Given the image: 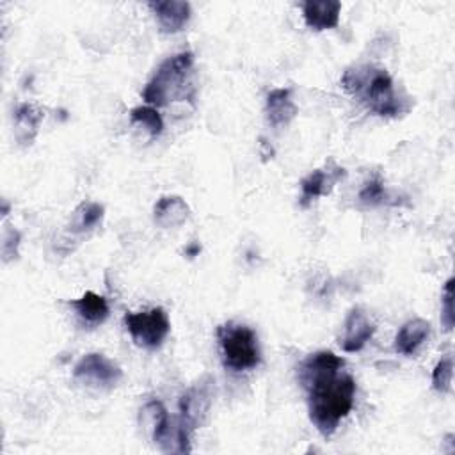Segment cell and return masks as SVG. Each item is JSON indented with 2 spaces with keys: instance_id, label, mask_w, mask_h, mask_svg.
<instances>
[{
  "instance_id": "cell-1",
  "label": "cell",
  "mask_w": 455,
  "mask_h": 455,
  "mask_svg": "<svg viewBox=\"0 0 455 455\" xmlns=\"http://www.w3.org/2000/svg\"><path fill=\"white\" fill-rule=\"evenodd\" d=\"M345 361L331 350L307 355L299 366V382L307 391L309 419L322 435H331L354 407L355 380L339 373Z\"/></svg>"
},
{
  "instance_id": "cell-2",
  "label": "cell",
  "mask_w": 455,
  "mask_h": 455,
  "mask_svg": "<svg viewBox=\"0 0 455 455\" xmlns=\"http://www.w3.org/2000/svg\"><path fill=\"white\" fill-rule=\"evenodd\" d=\"M343 87L359 96L368 108L382 117H396L405 110L403 100L395 92L393 78L382 68L354 66L343 73Z\"/></svg>"
},
{
  "instance_id": "cell-3",
  "label": "cell",
  "mask_w": 455,
  "mask_h": 455,
  "mask_svg": "<svg viewBox=\"0 0 455 455\" xmlns=\"http://www.w3.org/2000/svg\"><path fill=\"white\" fill-rule=\"evenodd\" d=\"M192 66V52H180L172 57H167L144 87L142 98L146 103L155 107H167L172 101L185 100Z\"/></svg>"
},
{
  "instance_id": "cell-4",
  "label": "cell",
  "mask_w": 455,
  "mask_h": 455,
  "mask_svg": "<svg viewBox=\"0 0 455 455\" xmlns=\"http://www.w3.org/2000/svg\"><path fill=\"white\" fill-rule=\"evenodd\" d=\"M217 339L226 368L233 371H243L256 368L261 363L258 336L249 325L226 322L217 327Z\"/></svg>"
},
{
  "instance_id": "cell-5",
  "label": "cell",
  "mask_w": 455,
  "mask_h": 455,
  "mask_svg": "<svg viewBox=\"0 0 455 455\" xmlns=\"http://www.w3.org/2000/svg\"><path fill=\"white\" fill-rule=\"evenodd\" d=\"M124 323L135 345L144 348H158L171 331L169 316L162 307L126 313Z\"/></svg>"
},
{
  "instance_id": "cell-6",
  "label": "cell",
  "mask_w": 455,
  "mask_h": 455,
  "mask_svg": "<svg viewBox=\"0 0 455 455\" xmlns=\"http://www.w3.org/2000/svg\"><path fill=\"white\" fill-rule=\"evenodd\" d=\"M73 377L85 386L110 389L121 380L123 370L107 355L91 352L75 364Z\"/></svg>"
},
{
  "instance_id": "cell-7",
  "label": "cell",
  "mask_w": 455,
  "mask_h": 455,
  "mask_svg": "<svg viewBox=\"0 0 455 455\" xmlns=\"http://www.w3.org/2000/svg\"><path fill=\"white\" fill-rule=\"evenodd\" d=\"M213 400V380L210 377L201 379L192 387H188L180 398V421L194 432L199 427L212 407Z\"/></svg>"
},
{
  "instance_id": "cell-8",
  "label": "cell",
  "mask_w": 455,
  "mask_h": 455,
  "mask_svg": "<svg viewBox=\"0 0 455 455\" xmlns=\"http://www.w3.org/2000/svg\"><path fill=\"white\" fill-rule=\"evenodd\" d=\"M347 176V171L334 164L332 160L327 162L322 169H315L300 181V204L307 206L311 201L322 196H329L334 185Z\"/></svg>"
},
{
  "instance_id": "cell-9",
  "label": "cell",
  "mask_w": 455,
  "mask_h": 455,
  "mask_svg": "<svg viewBox=\"0 0 455 455\" xmlns=\"http://www.w3.org/2000/svg\"><path fill=\"white\" fill-rule=\"evenodd\" d=\"M375 323L361 307L350 309L343 325V336L339 345L345 352H359L373 336Z\"/></svg>"
},
{
  "instance_id": "cell-10",
  "label": "cell",
  "mask_w": 455,
  "mask_h": 455,
  "mask_svg": "<svg viewBox=\"0 0 455 455\" xmlns=\"http://www.w3.org/2000/svg\"><path fill=\"white\" fill-rule=\"evenodd\" d=\"M165 34L180 32L190 20V4L180 0H156L148 4Z\"/></svg>"
},
{
  "instance_id": "cell-11",
  "label": "cell",
  "mask_w": 455,
  "mask_h": 455,
  "mask_svg": "<svg viewBox=\"0 0 455 455\" xmlns=\"http://www.w3.org/2000/svg\"><path fill=\"white\" fill-rule=\"evenodd\" d=\"M341 4L338 0H306L302 4V16L309 28L327 30L339 23Z\"/></svg>"
},
{
  "instance_id": "cell-12",
  "label": "cell",
  "mask_w": 455,
  "mask_h": 455,
  "mask_svg": "<svg viewBox=\"0 0 455 455\" xmlns=\"http://www.w3.org/2000/svg\"><path fill=\"white\" fill-rule=\"evenodd\" d=\"M265 114L267 121L274 128L288 126L297 116V105L291 100V91L286 87L272 89L265 100Z\"/></svg>"
},
{
  "instance_id": "cell-13",
  "label": "cell",
  "mask_w": 455,
  "mask_h": 455,
  "mask_svg": "<svg viewBox=\"0 0 455 455\" xmlns=\"http://www.w3.org/2000/svg\"><path fill=\"white\" fill-rule=\"evenodd\" d=\"M155 222L164 229H174L185 224L190 217V208L180 196H164L153 208Z\"/></svg>"
},
{
  "instance_id": "cell-14",
  "label": "cell",
  "mask_w": 455,
  "mask_h": 455,
  "mask_svg": "<svg viewBox=\"0 0 455 455\" xmlns=\"http://www.w3.org/2000/svg\"><path fill=\"white\" fill-rule=\"evenodd\" d=\"M428 334L430 323L423 318H412L400 327L395 338V348L402 355H414L416 350L425 343Z\"/></svg>"
},
{
  "instance_id": "cell-15",
  "label": "cell",
  "mask_w": 455,
  "mask_h": 455,
  "mask_svg": "<svg viewBox=\"0 0 455 455\" xmlns=\"http://www.w3.org/2000/svg\"><path fill=\"white\" fill-rule=\"evenodd\" d=\"M43 117H44V114L39 107H36L34 103H21L14 112L16 139L21 144H30L39 130Z\"/></svg>"
},
{
  "instance_id": "cell-16",
  "label": "cell",
  "mask_w": 455,
  "mask_h": 455,
  "mask_svg": "<svg viewBox=\"0 0 455 455\" xmlns=\"http://www.w3.org/2000/svg\"><path fill=\"white\" fill-rule=\"evenodd\" d=\"M71 306L75 307V311L78 313V316L91 323V325H98L103 323L108 316V304L107 299L103 295H98L94 291H85L80 299L71 300Z\"/></svg>"
},
{
  "instance_id": "cell-17",
  "label": "cell",
  "mask_w": 455,
  "mask_h": 455,
  "mask_svg": "<svg viewBox=\"0 0 455 455\" xmlns=\"http://www.w3.org/2000/svg\"><path fill=\"white\" fill-rule=\"evenodd\" d=\"M105 215V208L100 203H82L75 208L69 220V231L71 233H89L96 229Z\"/></svg>"
},
{
  "instance_id": "cell-18",
  "label": "cell",
  "mask_w": 455,
  "mask_h": 455,
  "mask_svg": "<svg viewBox=\"0 0 455 455\" xmlns=\"http://www.w3.org/2000/svg\"><path fill=\"white\" fill-rule=\"evenodd\" d=\"M130 119L135 124L144 126L151 137H158L164 130L162 116L153 107H135L130 110Z\"/></svg>"
},
{
  "instance_id": "cell-19",
  "label": "cell",
  "mask_w": 455,
  "mask_h": 455,
  "mask_svg": "<svg viewBox=\"0 0 455 455\" xmlns=\"http://www.w3.org/2000/svg\"><path fill=\"white\" fill-rule=\"evenodd\" d=\"M359 201L366 206H379V204L387 203V192L379 176H375L364 183V187L359 192Z\"/></svg>"
},
{
  "instance_id": "cell-20",
  "label": "cell",
  "mask_w": 455,
  "mask_h": 455,
  "mask_svg": "<svg viewBox=\"0 0 455 455\" xmlns=\"http://www.w3.org/2000/svg\"><path fill=\"white\" fill-rule=\"evenodd\" d=\"M451 377H453V361L450 355H446L435 364L432 371V387L439 393H448L451 389Z\"/></svg>"
},
{
  "instance_id": "cell-21",
  "label": "cell",
  "mask_w": 455,
  "mask_h": 455,
  "mask_svg": "<svg viewBox=\"0 0 455 455\" xmlns=\"http://www.w3.org/2000/svg\"><path fill=\"white\" fill-rule=\"evenodd\" d=\"M441 322L446 331L453 329L455 313H453V277H450L444 284L443 291V307H441Z\"/></svg>"
},
{
  "instance_id": "cell-22",
  "label": "cell",
  "mask_w": 455,
  "mask_h": 455,
  "mask_svg": "<svg viewBox=\"0 0 455 455\" xmlns=\"http://www.w3.org/2000/svg\"><path fill=\"white\" fill-rule=\"evenodd\" d=\"M20 240H21L20 231L11 228V226H5L4 236H2V256H4V261H11V259L18 258Z\"/></svg>"
},
{
  "instance_id": "cell-23",
  "label": "cell",
  "mask_w": 455,
  "mask_h": 455,
  "mask_svg": "<svg viewBox=\"0 0 455 455\" xmlns=\"http://www.w3.org/2000/svg\"><path fill=\"white\" fill-rule=\"evenodd\" d=\"M199 251H201V247H199L197 243H194V245H190V247L187 249V254H188V256H196V252H199Z\"/></svg>"
}]
</instances>
